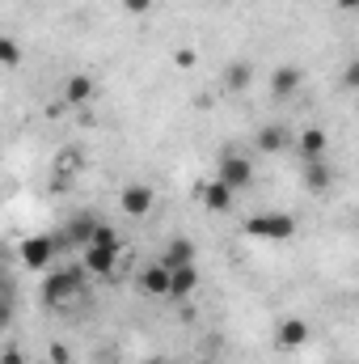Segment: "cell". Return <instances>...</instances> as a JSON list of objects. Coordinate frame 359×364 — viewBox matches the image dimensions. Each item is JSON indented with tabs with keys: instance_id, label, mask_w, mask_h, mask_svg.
<instances>
[{
	"instance_id": "4fadbf2b",
	"label": "cell",
	"mask_w": 359,
	"mask_h": 364,
	"mask_svg": "<svg viewBox=\"0 0 359 364\" xmlns=\"http://www.w3.org/2000/svg\"><path fill=\"white\" fill-rule=\"evenodd\" d=\"M275 339H279V348H283V352H296V348H304V343H309V322H304V318H283Z\"/></svg>"
},
{
	"instance_id": "7402d4cb",
	"label": "cell",
	"mask_w": 359,
	"mask_h": 364,
	"mask_svg": "<svg viewBox=\"0 0 359 364\" xmlns=\"http://www.w3.org/2000/svg\"><path fill=\"white\" fill-rule=\"evenodd\" d=\"M13 322V292L9 288H0V331Z\"/></svg>"
},
{
	"instance_id": "4316f807",
	"label": "cell",
	"mask_w": 359,
	"mask_h": 364,
	"mask_svg": "<svg viewBox=\"0 0 359 364\" xmlns=\"http://www.w3.org/2000/svg\"><path fill=\"white\" fill-rule=\"evenodd\" d=\"M338 9H347V13H351V9H359V0H338Z\"/></svg>"
},
{
	"instance_id": "3957f363",
	"label": "cell",
	"mask_w": 359,
	"mask_h": 364,
	"mask_svg": "<svg viewBox=\"0 0 359 364\" xmlns=\"http://www.w3.org/2000/svg\"><path fill=\"white\" fill-rule=\"evenodd\" d=\"M216 182H224L233 195H237V191H245V186L254 182V161H250L245 153H224V157H220V166H216Z\"/></svg>"
},
{
	"instance_id": "5b68a950",
	"label": "cell",
	"mask_w": 359,
	"mask_h": 364,
	"mask_svg": "<svg viewBox=\"0 0 359 364\" xmlns=\"http://www.w3.org/2000/svg\"><path fill=\"white\" fill-rule=\"evenodd\" d=\"M153 203H157V191H153L148 182H127V186H123V195H118V208H123V216H131V220L148 216V212H153Z\"/></svg>"
},
{
	"instance_id": "83f0119b",
	"label": "cell",
	"mask_w": 359,
	"mask_h": 364,
	"mask_svg": "<svg viewBox=\"0 0 359 364\" xmlns=\"http://www.w3.org/2000/svg\"><path fill=\"white\" fill-rule=\"evenodd\" d=\"M0 288H9V275H4V267H0Z\"/></svg>"
},
{
	"instance_id": "ac0fdd59",
	"label": "cell",
	"mask_w": 359,
	"mask_h": 364,
	"mask_svg": "<svg viewBox=\"0 0 359 364\" xmlns=\"http://www.w3.org/2000/svg\"><path fill=\"white\" fill-rule=\"evenodd\" d=\"M250 81H254V64L237 60V64H228V68H224V90H228V93L250 90Z\"/></svg>"
},
{
	"instance_id": "ba28073f",
	"label": "cell",
	"mask_w": 359,
	"mask_h": 364,
	"mask_svg": "<svg viewBox=\"0 0 359 364\" xmlns=\"http://www.w3.org/2000/svg\"><path fill=\"white\" fill-rule=\"evenodd\" d=\"M292 149H296L304 161H321V157H326V149H330V140H326V132H321V127H304L300 136H292Z\"/></svg>"
},
{
	"instance_id": "f1b7e54d",
	"label": "cell",
	"mask_w": 359,
	"mask_h": 364,
	"mask_svg": "<svg viewBox=\"0 0 359 364\" xmlns=\"http://www.w3.org/2000/svg\"><path fill=\"white\" fill-rule=\"evenodd\" d=\"M199 364H216V360H199Z\"/></svg>"
},
{
	"instance_id": "ffe728a7",
	"label": "cell",
	"mask_w": 359,
	"mask_h": 364,
	"mask_svg": "<svg viewBox=\"0 0 359 364\" xmlns=\"http://www.w3.org/2000/svg\"><path fill=\"white\" fill-rule=\"evenodd\" d=\"M89 246H114V250H123V242H118V233H114L110 225H101V220H97V229H93Z\"/></svg>"
},
{
	"instance_id": "8fae6325",
	"label": "cell",
	"mask_w": 359,
	"mask_h": 364,
	"mask_svg": "<svg viewBox=\"0 0 359 364\" xmlns=\"http://www.w3.org/2000/svg\"><path fill=\"white\" fill-rule=\"evenodd\" d=\"M136 284H140V292H148V296H165V292H170V267H165L161 259H153V263L140 272Z\"/></svg>"
},
{
	"instance_id": "52a82bcc",
	"label": "cell",
	"mask_w": 359,
	"mask_h": 364,
	"mask_svg": "<svg viewBox=\"0 0 359 364\" xmlns=\"http://www.w3.org/2000/svg\"><path fill=\"white\" fill-rule=\"evenodd\" d=\"M118 255L123 250H114V246H81V267H85V275H110L118 267Z\"/></svg>"
},
{
	"instance_id": "e0dca14e",
	"label": "cell",
	"mask_w": 359,
	"mask_h": 364,
	"mask_svg": "<svg viewBox=\"0 0 359 364\" xmlns=\"http://www.w3.org/2000/svg\"><path fill=\"white\" fill-rule=\"evenodd\" d=\"M161 263H165V267H186V263H194V242H190V237H174V242L165 246Z\"/></svg>"
},
{
	"instance_id": "d6986e66",
	"label": "cell",
	"mask_w": 359,
	"mask_h": 364,
	"mask_svg": "<svg viewBox=\"0 0 359 364\" xmlns=\"http://www.w3.org/2000/svg\"><path fill=\"white\" fill-rule=\"evenodd\" d=\"M0 64H4V68H17V64H21V43L9 38V34H0Z\"/></svg>"
},
{
	"instance_id": "30bf717a",
	"label": "cell",
	"mask_w": 359,
	"mask_h": 364,
	"mask_svg": "<svg viewBox=\"0 0 359 364\" xmlns=\"http://www.w3.org/2000/svg\"><path fill=\"white\" fill-rule=\"evenodd\" d=\"M93 97H97V81H93L89 73H72L64 81V102L68 106H89Z\"/></svg>"
},
{
	"instance_id": "2e32d148",
	"label": "cell",
	"mask_w": 359,
	"mask_h": 364,
	"mask_svg": "<svg viewBox=\"0 0 359 364\" xmlns=\"http://www.w3.org/2000/svg\"><path fill=\"white\" fill-rule=\"evenodd\" d=\"M304 186L317 191V195L330 191V186H334V166H330L326 157H321V161H304Z\"/></svg>"
},
{
	"instance_id": "7a4b0ae2",
	"label": "cell",
	"mask_w": 359,
	"mask_h": 364,
	"mask_svg": "<svg viewBox=\"0 0 359 364\" xmlns=\"http://www.w3.org/2000/svg\"><path fill=\"white\" fill-rule=\"evenodd\" d=\"M245 233L258 237V242H287V237H296V216H287V212H258V216L245 220Z\"/></svg>"
},
{
	"instance_id": "7c38bea8",
	"label": "cell",
	"mask_w": 359,
	"mask_h": 364,
	"mask_svg": "<svg viewBox=\"0 0 359 364\" xmlns=\"http://www.w3.org/2000/svg\"><path fill=\"white\" fill-rule=\"evenodd\" d=\"M199 199H203V208H207V212H228L237 195H233V191H228L224 182L207 178V182H199Z\"/></svg>"
},
{
	"instance_id": "5bb4252c",
	"label": "cell",
	"mask_w": 359,
	"mask_h": 364,
	"mask_svg": "<svg viewBox=\"0 0 359 364\" xmlns=\"http://www.w3.org/2000/svg\"><path fill=\"white\" fill-rule=\"evenodd\" d=\"M194 288H199V267H194V263H186V267H170V292H165V296L186 301Z\"/></svg>"
},
{
	"instance_id": "cb8c5ba5",
	"label": "cell",
	"mask_w": 359,
	"mask_h": 364,
	"mask_svg": "<svg viewBox=\"0 0 359 364\" xmlns=\"http://www.w3.org/2000/svg\"><path fill=\"white\" fill-rule=\"evenodd\" d=\"M174 64H178V68H194V51H190V47L174 51Z\"/></svg>"
},
{
	"instance_id": "f546056e",
	"label": "cell",
	"mask_w": 359,
	"mask_h": 364,
	"mask_svg": "<svg viewBox=\"0 0 359 364\" xmlns=\"http://www.w3.org/2000/svg\"><path fill=\"white\" fill-rule=\"evenodd\" d=\"M148 364H165V360H148Z\"/></svg>"
},
{
	"instance_id": "8992f818",
	"label": "cell",
	"mask_w": 359,
	"mask_h": 364,
	"mask_svg": "<svg viewBox=\"0 0 359 364\" xmlns=\"http://www.w3.org/2000/svg\"><path fill=\"white\" fill-rule=\"evenodd\" d=\"M85 170V157H81V149H64V153H55V166H51V186L55 191H68L72 178Z\"/></svg>"
},
{
	"instance_id": "603a6c76",
	"label": "cell",
	"mask_w": 359,
	"mask_h": 364,
	"mask_svg": "<svg viewBox=\"0 0 359 364\" xmlns=\"http://www.w3.org/2000/svg\"><path fill=\"white\" fill-rule=\"evenodd\" d=\"M51 364H72V348L68 343H51Z\"/></svg>"
},
{
	"instance_id": "9c48e42d",
	"label": "cell",
	"mask_w": 359,
	"mask_h": 364,
	"mask_svg": "<svg viewBox=\"0 0 359 364\" xmlns=\"http://www.w3.org/2000/svg\"><path fill=\"white\" fill-rule=\"evenodd\" d=\"M254 144H258V153H287L292 149V132L283 127V123H267V127H258V136H254Z\"/></svg>"
},
{
	"instance_id": "9a60e30c",
	"label": "cell",
	"mask_w": 359,
	"mask_h": 364,
	"mask_svg": "<svg viewBox=\"0 0 359 364\" xmlns=\"http://www.w3.org/2000/svg\"><path fill=\"white\" fill-rule=\"evenodd\" d=\"M300 77H304V73H300L296 64H279V68L270 73V93H275L279 102H283V97H292V93L300 90Z\"/></svg>"
},
{
	"instance_id": "484cf974",
	"label": "cell",
	"mask_w": 359,
	"mask_h": 364,
	"mask_svg": "<svg viewBox=\"0 0 359 364\" xmlns=\"http://www.w3.org/2000/svg\"><path fill=\"white\" fill-rule=\"evenodd\" d=\"M0 364H26V352H21V348H9V352L0 356Z\"/></svg>"
},
{
	"instance_id": "277c9868",
	"label": "cell",
	"mask_w": 359,
	"mask_h": 364,
	"mask_svg": "<svg viewBox=\"0 0 359 364\" xmlns=\"http://www.w3.org/2000/svg\"><path fill=\"white\" fill-rule=\"evenodd\" d=\"M55 242H51V233H38V237H26L21 242V263L30 267V272H51L55 267Z\"/></svg>"
},
{
	"instance_id": "44dd1931",
	"label": "cell",
	"mask_w": 359,
	"mask_h": 364,
	"mask_svg": "<svg viewBox=\"0 0 359 364\" xmlns=\"http://www.w3.org/2000/svg\"><path fill=\"white\" fill-rule=\"evenodd\" d=\"M153 9H157V0H123V13H131V17H144Z\"/></svg>"
},
{
	"instance_id": "6da1fadb",
	"label": "cell",
	"mask_w": 359,
	"mask_h": 364,
	"mask_svg": "<svg viewBox=\"0 0 359 364\" xmlns=\"http://www.w3.org/2000/svg\"><path fill=\"white\" fill-rule=\"evenodd\" d=\"M81 288H85V267L81 263L77 267H55V272H47V279H43V301L47 305H64Z\"/></svg>"
},
{
	"instance_id": "d4e9b609",
	"label": "cell",
	"mask_w": 359,
	"mask_h": 364,
	"mask_svg": "<svg viewBox=\"0 0 359 364\" xmlns=\"http://www.w3.org/2000/svg\"><path fill=\"white\" fill-rule=\"evenodd\" d=\"M343 85H347V90H355V85H359V64H355V60L347 64V73H343Z\"/></svg>"
}]
</instances>
